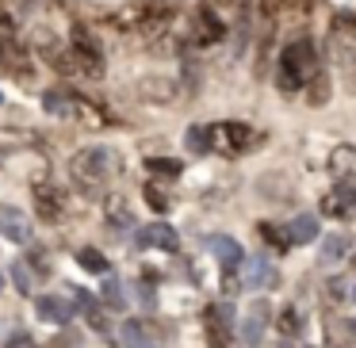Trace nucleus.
<instances>
[{"label": "nucleus", "instance_id": "nucleus-1", "mask_svg": "<svg viewBox=\"0 0 356 348\" xmlns=\"http://www.w3.org/2000/svg\"><path fill=\"white\" fill-rule=\"evenodd\" d=\"M123 172V157L111 146H85L70 157V180L81 195H104Z\"/></svg>", "mask_w": 356, "mask_h": 348}, {"label": "nucleus", "instance_id": "nucleus-2", "mask_svg": "<svg viewBox=\"0 0 356 348\" xmlns=\"http://www.w3.org/2000/svg\"><path fill=\"white\" fill-rule=\"evenodd\" d=\"M322 73V50L314 47L310 39H291L276 58V85L280 92H302L310 81Z\"/></svg>", "mask_w": 356, "mask_h": 348}, {"label": "nucleus", "instance_id": "nucleus-3", "mask_svg": "<svg viewBox=\"0 0 356 348\" xmlns=\"http://www.w3.org/2000/svg\"><path fill=\"white\" fill-rule=\"evenodd\" d=\"M172 4L169 0H131L111 16V24L127 35H142V39H157L172 27Z\"/></svg>", "mask_w": 356, "mask_h": 348}, {"label": "nucleus", "instance_id": "nucleus-4", "mask_svg": "<svg viewBox=\"0 0 356 348\" xmlns=\"http://www.w3.org/2000/svg\"><path fill=\"white\" fill-rule=\"evenodd\" d=\"M257 142H261V134L245 123H215L211 126V149H218L226 157L249 154V149H257Z\"/></svg>", "mask_w": 356, "mask_h": 348}, {"label": "nucleus", "instance_id": "nucleus-5", "mask_svg": "<svg viewBox=\"0 0 356 348\" xmlns=\"http://www.w3.org/2000/svg\"><path fill=\"white\" fill-rule=\"evenodd\" d=\"M325 47H330L333 62L353 69L356 65V16H333L330 31H325Z\"/></svg>", "mask_w": 356, "mask_h": 348}, {"label": "nucleus", "instance_id": "nucleus-6", "mask_svg": "<svg viewBox=\"0 0 356 348\" xmlns=\"http://www.w3.org/2000/svg\"><path fill=\"white\" fill-rule=\"evenodd\" d=\"M31 199H35V215H39L42 222H62V218H65V195H62V188L35 184Z\"/></svg>", "mask_w": 356, "mask_h": 348}, {"label": "nucleus", "instance_id": "nucleus-7", "mask_svg": "<svg viewBox=\"0 0 356 348\" xmlns=\"http://www.w3.org/2000/svg\"><path fill=\"white\" fill-rule=\"evenodd\" d=\"M230 329H234V310L226 302L207 306V345L211 348H230Z\"/></svg>", "mask_w": 356, "mask_h": 348}, {"label": "nucleus", "instance_id": "nucleus-8", "mask_svg": "<svg viewBox=\"0 0 356 348\" xmlns=\"http://www.w3.org/2000/svg\"><path fill=\"white\" fill-rule=\"evenodd\" d=\"M0 233L16 245H27L31 241V218L24 215L19 207H8V203H0Z\"/></svg>", "mask_w": 356, "mask_h": 348}, {"label": "nucleus", "instance_id": "nucleus-9", "mask_svg": "<svg viewBox=\"0 0 356 348\" xmlns=\"http://www.w3.org/2000/svg\"><path fill=\"white\" fill-rule=\"evenodd\" d=\"M207 245H211V253L218 256V264H222L226 272H238L241 264H245V253H241V245H238L234 238H226V233H215Z\"/></svg>", "mask_w": 356, "mask_h": 348}, {"label": "nucleus", "instance_id": "nucleus-10", "mask_svg": "<svg viewBox=\"0 0 356 348\" xmlns=\"http://www.w3.org/2000/svg\"><path fill=\"white\" fill-rule=\"evenodd\" d=\"M330 172L341 180V184L356 188V146H337L330 154Z\"/></svg>", "mask_w": 356, "mask_h": 348}, {"label": "nucleus", "instance_id": "nucleus-11", "mask_svg": "<svg viewBox=\"0 0 356 348\" xmlns=\"http://www.w3.org/2000/svg\"><path fill=\"white\" fill-rule=\"evenodd\" d=\"M322 210H325V215H333V218H348V215H356V188H348V184L333 188V192L322 199Z\"/></svg>", "mask_w": 356, "mask_h": 348}, {"label": "nucleus", "instance_id": "nucleus-12", "mask_svg": "<svg viewBox=\"0 0 356 348\" xmlns=\"http://www.w3.org/2000/svg\"><path fill=\"white\" fill-rule=\"evenodd\" d=\"M138 245L142 249H165V253H172L180 241H177V230H172V226L157 222V226H146V230L138 233Z\"/></svg>", "mask_w": 356, "mask_h": 348}, {"label": "nucleus", "instance_id": "nucleus-13", "mask_svg": "<svg viewBox=\"0 0 356 348\" xmlns=\"http://www.w3.org/2000/svg\"><path fill=\"white\" fill-rule=\"evenodd\" d=\"M245 268V287H253V291H261V287H272L276 283V268H272L268 256H253L249 264H241Z\"/></svg>", "mask_w": 356, "mask_h": 348}, {"label": "nucleus", "instance_id": "nucleus-14", "mask_svg": "<svg viewBox=\"0 0 356 348\" xmlns=\"http://www.w3.org/2000/svg\"><path fill=\"white\" fill-rule=\"evenodd\" d=\"M138 96H142V100L169 103L172 96H177V81H172V77H142V85H138Z\"/></svg>", "mask_w": 356, "mask_h": 348}, {"label": "nucleus", "instance_id": "nucleus-15", "mask_svg": "<svg viewBox=\"0 0 356 348\" xmlns=\"http://www.w3.org/2000/svg\"><path fill=\"white\" fill-rule=\"evenodd\" d=\"M35 306H39V314L47 317V322H54V325H70L73 322V306L62 302V299H54V295H39Z\"/></svg>", "mask_w": 356, "mask_h": 348}, {"label": "nucleus", "instance_id": "nucleus-16", "mask_svg": "<svg viewBox=\"0 0 356 348\" xmlns=\"http://www.w3.org/2000/svg\"><path fill=\"white\" fill-rule=\"evenodd\" d=\"M318 238V218L314 215H295L291 222H287V241H295V245H307V241Z\"/></svg>", "mask_w": 356, "mask_h": 348}, {"label": "nucleus", "instance_id": "nucleus-17", "mask_svg": "<svg viewBox=\"0 0 356 348\" xmlns=\"http://www.w3.org/2000/svg\"><path fill=\"white\" fill-rule=\"evenodd\" d=\"M261 337H264V302H261V306L249 310V317L241 322V340H245L249 348L261 345Z\"/></svg>", "mask_w": 356, "mask_h": 348}, {"label": "nucleus", "instance_id": "nucleus-18", "mask_svg": "<svg viewBox=\"0 0 356 348\" xmlns=\"http://www.w3.org/2000/svg\"><path fill=\"white\" fill-rule=\"evenodd\" d=\"M146 169L154 172V176H161V180H177L180 176V161H172V157H149Z\"/></svg>", "mask_w": 356, "mask_h": 348}, {"label": "nucleus", "instance_id": "nucleus-19", "mask_svg": "<svg viewBox=\"0 0 356 348\" xmlns=\"http://www.w3.org/2000/svg\"><path fill=\"white\" fill-rule=\"evenodd\" d=\"M345 253H348V238H337V233H333V238L322 241V264H337Z\"/></svg>", "mask_w": 356, "mask_h": 348}, {"label": "nucleus", "instance_id": "nucleus-20", "mask_svg": "<svg viewBox=\"0 0 356 348\" xmlns=\"http://www.w3.org/2000/svg\"><path fill=\"white\" fill-rule=\"evenodd\" d=\"M77 260H81V268H85V272H96V276H108V260H104V253H100V249H81V253H77Z\"/></svg>", "mask_w": 356, "mask_h": 348}, {"label": "nucleus", "instance_id": "nucleus-21", "mask_svg": "<svg viewBox=\"0 0 356 348\" xmlns=\"http://www.w3.org/2000/svg\"><path fill=\"white\" fill-rule=\"evenodd\" d=\"M188 149L192 154H211V126H192L188 131Z\"/></svg>", "mask_w": 356, "mask_h": 348}, {"label": "nucleus", "instance_id": "nucleus-22", "mask_svg": "<svg viewBox=\"0 0 356 348\" xmlns=\"http://www.w3.org/2000/svg\"><path fill=\"white\" fill-rule=\"evenodd\" d=\"M104 302H108L111 310L127 306V295H123V283H119V279H108V283H104Z\"/></svg>", "mask_w": 356, "mask_h": 348}, {"label": "nucleus", "instance_id": "nucleus-23", "mask_svg": "<svg viewBox=\"0 0 356 348\" xmlns=\"http://www.w3.org/2000/svg\"><path fill=\"white\" fill-rule=\"evenodd\" d=\"M307 88H310V92H307L310 103H325V100H330V77H325V73H318Z\"/></svg>", "mask_w": 356, "mask_h": 348}, {"label": "nucleus", "instance_id": "nucleus-24", "mask_svg": "<svg viewBox=\"0 0 356 348\" xmlns=\"http://www.w3.org/2000/svg\"><path fill=\"white\" fill-rule=\"evenodd\" d=\"M280 333H287V337H291V333H299V310H280Z\"/></svg>", "mask_w": 356, "mask_h": 348}, {"label": "nucleus", "instance_id": "nucleus-25", "mask_svg": "<svg viewBox=\"0 0 356 348\" xmlns=\"http://www.w3.org/2000/svg\"><path fill=\"white\" fill-rule=\"evenodd\" d=\"M108 218H111V226H134L131 210H127V207H119V203H108Z\"/></svg>", "mask_w": 356, "mask_h": 348}, {"label": "nucleus", "instance_id": "nucleus-26", "mask_svg": "<svg viewBox=\"0 0 356 348\" xmlns=\"http://www.w3.org/2000/svg\"><path fill=\"white\" fill-rule=\"evenodd\" d=\"M257 233H264V241H268V245H276V249L291 245V241H287V238H280V230H276V226H268V222H264V226H261V230H257Z\"/></svg>", "mask_w": 356, "mask_h": 348}, {"label": "nucleus", "instance_id": "nucleus-27", "mask_svg": "<svg viewBox=\"0 0 356 348\" xmlns=\"http://www.w3.org/2000/svg\"><path fill=\"white\" fill-rule=\"evenodd\" d=\"M12 279H16V287H19L24 295H31V276H27L24 264H16V268H12Z\"/></svg>", "mask_w": 356, "mask_h": 348}, {"label": "nucleus", "instance_id": "nucleus-28", "mask_svg": "<svg viewBox=\"0 0 356 348\" xmlns=\"http://www.w3.org/2000/svg\"><path fill=\"white\" fill-rule=\"evenodd\" d=\"M4 348H35V340H31V333H12L4 340Z\"/></svg>", "mask_w": 356, "mask_h": 348}, {"label": "nucleus", "instance_id": "nucleus-29", "mask_svg": "<svg viewBox=\"0 0 356 348\" xmlns=\"http://www.w3.org/2000/svg\"><path fill=\"white\" fill-rule=\"evenodd\" d=\"M146 199H149V207H154V210H165V207H169V199H165L157 188H146Z\"/></svg>", "mask_w": 356, "mask_h": 348}, {"label": "nucleus", "instance_id": "nucleus-30", "mask_svg": "<svg viewBox=\"0 0 356 348\" xmlns=\"http://www.w3.org/2000/svg\"><path fill=\"white\" fill-rule=\"evenodd\" d=\"M0 291H4V272H0Z\"/></svg>", "mask_w": 356, "mask_h": 348}, {"label": "nucleus", "instance_id": "nucleus-31", "mask_svg": "<svg viewBox=\"0 0 356 348\" xmlns=\"http://www.w3.org/2000/svg\"><path fill=\"white\" fill-rule=\"evenodd\" d=\"M348 325H353V337H356V322H348Z\"/></svg>", "mask_w": 356, "mask_h": 348}]
</instances>
